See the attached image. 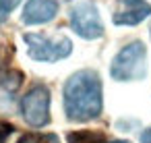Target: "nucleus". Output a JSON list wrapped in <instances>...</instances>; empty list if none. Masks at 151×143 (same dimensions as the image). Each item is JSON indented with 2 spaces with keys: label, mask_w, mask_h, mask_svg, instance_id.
<instances>
[{
  "label": "nucleus",
  "mask_w": 151,
  "mask_h": 143,
  "mask_svg": "<svg viewBox=\"0 0 151 143\" xmlns=\"http://www.w3.org/2000/svg\"><path fill=\"white\" fill-rule=\"evenodd\" d=\"M52 137H42V135H33V133H29V135H23L21 139H19V143H48Z\"/></svg>",
  "instance_id": "nucleus-10"
},
{
  "label": "nucleus",
  "mask_w": 151,
  "mask_h": 143,
  "mask_svg": "<svg viewBox=\"0 0 151 143\" xmlns=\"http://www.w3.org/2000/svg\"><path fill=\"white\" fill-rule=\"evenodd\" d=\"M68 143H104V135L97 131H75L68 133Z\"/></svg>",
  "instance_id": "nucleus-9"
},
{
  "label": "nucleus",
  "mask_w": 151,
  "mask_h": 143,
  "mask_svg": "<svg viewBox=\"0 0 151 143\" xmlns=\"http://www.w3.org/2000/svg\"><path fill=\"white\" fill-rule=\"evenodd\" d=\"M21 83H23V73L21 71L11 69V71H6V73L0 75V87H2L6 93H15L21 87Z\"/></svg>",
  "instance_id": "nucleus-8"
},
{
  "label": "nucleus",
  "mask_w": 151,
  "mask_h": 143,
  "mask_svg": "<svg viewBox=\"0 0 151 143\" xmlns=\"http://www.w3.org/2000/svg\"><path fill=\"white\" fill-rule=\"evenodd\" d=\"M110 143H130V141H110Z\"/></svg>",
  "instance_id": "nucleus-14"
},
{
  "label": "nucleus",
  "mask_w": 151,
  "mask_h": 143,
  "mask_svg": "<svg viewBox=\"0 0 151 143\" xmlns=\"http://www.w3.org/2000/svg\"><path fill=\"white\" fill-rule=\"evenodd\" d=\"M23 42L27 44V54L37 62H58L73 52V42L64 35L48 38L42 33H25Z\"/></svg>",
  "instance_id": "nucleus-3"
},
{
  "label": "nucleus",
  "mask_w": 151,
  "mask_h": 143,
  "mask_svg": "<svg viewBox=\"0 0 151 143\" xmlns=\"http://www.w3.org/2000/svg\"><path fill=\"white\" fill-rule=\"evenodd\" d=\"M114 81H141L147 75V48L143 42H130L124 46L110 64Z\"/></svg>",
  "instance_id": "nucleus-2"
},
{
  "label": "nucleus",
  "mask_w": 151,
  "mask_h": 143,
  "mask_svg": "<svg viewBox=\"0 0 151 143\" xmlns=\"http://www.w3.org/2000/svg\"><path fill=\"white\" fill-rule=\"evenodd\" d=\"M19 2H21V0H0V13L9 15V13H11Z\"/></svg>",
  "instance_id": "nucleus-11"
},
{
  "label": "nucleus",
  "mask_w": 151,
  "mask_h": 143,
  "mask_svg": "<svg viewBox=\"0 0 151 143\" xmlns=\"http://www.w3.org/2000/svg\"><path fill=\"white\" fill-rule=\"evenodd\" d=\"M58 15V2L56 0H29L23 9L21 21L25 25H42L52 21Z\"/></svg>",
  "instance_id": "nucleus-7"
},
{
  "label": "nucleus",
  "mask_w": 151,
  "mask_h": 143,
  "mask_svg": "<svg viewBox=\"0 0 151 143\" xmlns=\"http://www.w3.org/2000/svg\"><path fill=\"white\" fill-rule=\"evenodd\" d=\"M11 133H13L11 124H0V143H6V139H9Z\"/></svg>",
  "instance_id": "nucleus-12"
},
{
  "label": "nucleus",
  "mask_w": 151,
  "mask_h": 143,
  "mask_svg": "<svg viewBox=\"0 0 151 143\" xmlns=\"http://www.w3.org/2000/svg\"><path fill=\"white\" fill-rule=\"evenodd\" d=\"M64 112L70 122H89L104 110V85L93 69L73 73L64 83Z\"/></svg>",
  "instance_id": "nucleus-1"
},
{
  "label": "nucleus",
  "mask_w": 151,
  "mask_h": 143,
  "mask_svg": "<svg viewBox=\"0 0 151 143\" xmlns=\"http://www.w3.org/2000/svg\"><path fill=\"white\" fill-rule=\"evenodd\" d=\"M122 9L114 13V25H139L151 15V4L147 0H118Z\"/></svg>",
  "instance_id": "nucleus-6"
},
{
  "label": "nucleus",
  "mask_w": 151,
  "mask_h": 143,
  "mask_svg": "<svg viewBox=\"0 0 151 143\" xmlns=\"http://www.w3.org/2000/svg\"><path fill=\"white\" fill-rule=\"evenodd\" d=\"M21 116L35 129L50 122V89L46 85H35L21 98Z\"/></svg>",
  "instance_id": "nucleus-5"
},
{
  "label": "nucleus",
  "mask_w": 151,
  "mask_h": 143,
  "mask_svg": "<svg viewBox=\"0 0 151 143\" xmlns=\"http://www.w3.org/2000/svg\"><path fill=\"white\" fill-rule=\"evenodd\" d=\"M141 143H151V126L141 133Z\"/></svg>",
  "instance_id": "nucleus-13"
},
{
  "label": "nucleus",
  "mask_w": 151,
  "mask_h": 143,
  "mask_svg": "<svg viewBox=\"0 0 151 143\" xmlns=\"http://www.w3.org/2000/svg\"><path fill=\"white\" fill-rule=\"evenodd\" d=\"M70 27L83 40H97L104 35V23L99 19L97 6L89 0H81L70 6Z\"/></svg>",
  "instance_id": "nucleus-4"
}]
</instances>
